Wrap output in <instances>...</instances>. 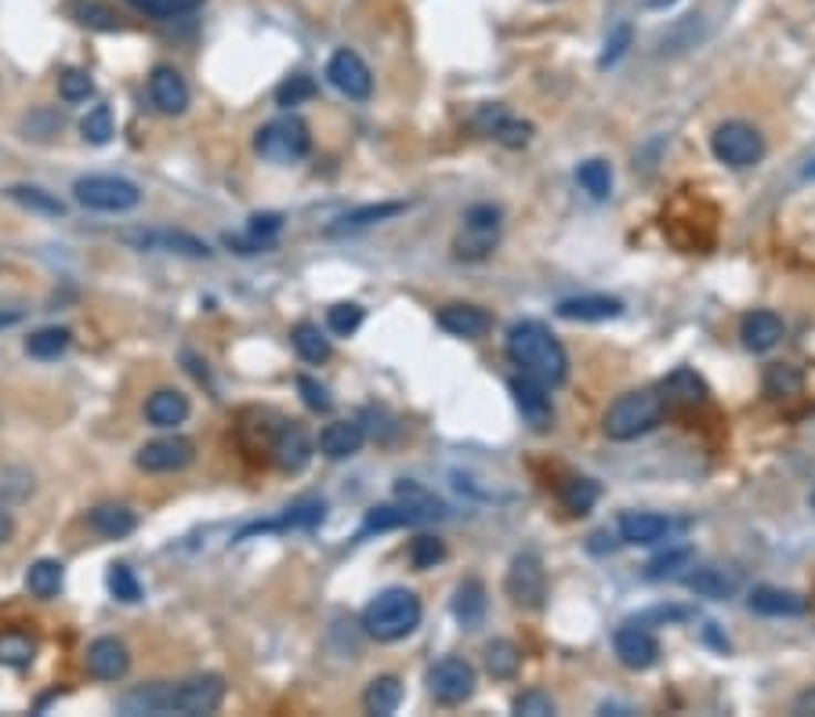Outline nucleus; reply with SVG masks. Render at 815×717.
Returning a JSON list of instances; mask_svg holds the SVG:
<instances>
[{
    "mask_svg": "<svg viewBox=\"0 0 815 717\" xmlns=\"http://www.w3.org/2000/svg\"><path fill=\"white\" fill-rule=\"evenodd\" d=\"M508 359L515 362L519 373L533 377L544 388H558L570 377V356L555 334L544 323L522 319L508 330Z\"/></svg>",
    "mask_w": 815,
    "mask_h": 717,
    "instance_id": "obj_1",
    "label": "nucleus"
},
{
    "mask_svg": "<svg viewBox=\"0 0 815 717\" xmlns=\"http://www.w3.org/2000/svg\"><path fill=\"white\" fill-rule=\"evenodd\" d=\"M425 620V605L414 591L406 587H388L380 591L370 605L363 609V631L374 637V642H403L406 634H414Z\"/></svg>",
    "mask_w": 815,
    "mask_h": 717,
    "instance_id": "obj_2",
    "label": "nucleus"
},
{
    "mask_svg": "<svg viewBox=\"0 0 815 717\" xmlns=\"http://www.w3.org/2000/svg\"><path fill=\"white\" fill-rule=\"evenodd\" d=\"M664 396L652 388H641V391H627L613 402L602 417V432H606L613 442H630V439H641L649 435L652 428H660L664 421Z\"/></svg>",
    "mask_w": 815,
    "mask_h": 717,
    "instance_id": "obj_3",
    "label": "nucleus"
},
{
    "mask_svg": "<svg viewBox=\"0 0 815 717\" xmlns=\"http://www.w3.org/2000/svg\"><path fill=\"white\" fill-rule=\"evenodd\" d=\"M254 149H258L261 160H269V164H294V160H305L309 149H312L309 124L301 120L297 113L275 116V120H269V124L254 135Z\"/></svg>",
    "mask_w": 815,
    "mask_h": 717,
    "instance_id": "obj_4",
    "label": "nucleus"
},
{
    "mask_svg": "<svg viewBox=\"0 0 815 717\" xmlns=\"http://www.w3.org/2000/svg\"><path fill=\"white\" fill-rule=\"evenodd\" d=\"M76 203H84L87 211H105V214H124L135 211L142 203V189L135 181L116 178V175H87L73 186Z\"/></svg>",
    "mask_w": 815,
    "mask_h": 717,
    "instance_id": "obj_5",
    "label": "nucleus"
},
{
    "mask_svg": "<svg viewBox=\"0 0 815 717\" xmlns=\"http://www.w3.org/2000/svg\"><path fill=\"white\" fill-rule=\"evenodd\" d=\"M501 207L493 203H476L471 211L464 214V229H460V236L453 240V254L460 261H485L497 243H501Z\"/></svg>",
    "mask_w": 815,
    "mask_h": 717,
    "instance_id": "obj_6",
    "label": "nucleus"
},
{
    "mask_svg": "<svg viewBox=\"0 0 815 717\" xmlns=\"http://www.w3.org/2000/svg\"><path fill=\"white\" fill-rule=\"evenodd\" d=\"M711 149L721 164L732 167V171H746V167L765 160V138H761L757 127L743 124V120L721 124L711 135Z\"/></svg>",
    "mask_w": 815,
    "mask_h": 717,
    "instance_id": "obj_7",
    "label": "nucleus"
},
{
    "mask_svg": "<svg viewBox=\"0 0 815 717\" xmlns=\"http://www.w3.org/2000/svg\"><path fill=\"white\" fill-rule=\"evenodd\" d=\"M226 677L221 674H196L189 682L170 685V699H167V714H181V717H200V714H215L221 703H226Z\"/></svg>",
    "mask_w": 815,
    "mask_h": 717,
    "instance_id": "obj_8",
    "label": "nucleus"
},
{
    "mask_svg": "<svg viewBox=\"0 0 815 717\" xmlns=\"http://www.w3.org/2000/svg\"><path fill=\"white\" fill-rule=\"evenodd\" d=\"M425 685H428V696L442 703V707H460V703H468L471 696H476L479 677H476V667H471L468 660L442 656L436 667L428 671Z\"/></svg>",
    "mask_w": 815,
    "mask_h": 717,
    "instance_id": "obj_9",
    "label": "nucleus"
},
{
    "mask_svg": "<svg viewBox=\"0 0 815 717\" xmlns=\"http://www.w3.org/2000/svg\"><path fill=\"white\" fill-rule=\"evenodd\" d=\"M504 591L519 609H530V612L544 609V602H547V572H544L541 555L522 551V555L511 558L508 577H504Z\"/></svg>",
    "mask_w": 815,
    "mask_h": 717,
    "instance_id": "obj_10",
    "label": "nucleus"
},
{
    "mask_svg": "<svg viewBox=\"0 0 815 717\" xmlns=\"http://www.w3.org/2000/svg\"><path fill=\"white\" fill-rule=\"evenodd\" d=\"M326 81H331L341 95L352 98V102H366L374 95V73L370 65H366L356 51L341 48L331 55V62H326Z\"/></svg>",
    "mask_w": 815,
    "mask_h": 717,
    "instance_id": "obj_11",
    "label": "nucleus"
},
{
    "mask_svg": "<svg viewBox=\"0 0 815 717\" xmlns=\"http://www.w3.org/2000/svg\"><path fill=\"white\" fill-rule=\"evenodd\" d=\"M471 127L485 138L501 141L504 149H525L533 141V124L511 116L504 106H497V102L493 106H479V113L471 116Z\"/></svg>",
    "mask_w": 815,
    "mask_h": 717,
    "instance_id": "obj_12",
    "label": "nucleus"
},
{
    "mask_svg": "<svg viewBox=\"0 0 815 717\" xmlns=\"http://www.w3.org/2000/svg\"><path fill=\"white\" fill-rule=\"evenodd\" d=\"M196 461V446L189 439L181 435H164V439H153L146 446L138 450L135 464L142 472L149 475H170V472H181V467H189Z\"/></svg>",
    "mask_w": 815,
    "mask_h": 717,
    "instance_id": "obj_13",
    "label": "nucleus"
},
{
    "mask_svg": "<svg viewBox=\"0 0 815 717\" xmlns=\"http://www.w3.org/2000/svg\"><path fill=\"white\" fill-rule=\"evenodd\" d=\"M613 649H616V660H620L627 671H649L660 663V642H656V634L646 623H624V628L613 634Z\"/></svg>",
    "mask_w": 815,
    "mask_h": 717,
    "instance_id": "obj_14",
    "label": "nucleus"
},
{
    "mask_svg": "<svg viewBox=\"0 0 815 717\" xmlns=\"http://www.w3.org/2000/svg\"><path fill=\"white\" fill-rule=\"evenodd\" d=\"M511 399H515V407L522 413V421L530 424V432L544 435L555 428V407H551V396L541 381H533V377L519 373L515 381H511Z\"/></svg>",
    "mask_w": 815,
    "mask_h": 717,
    "instance_id": "obj_15",
    "label": "nucleus"
},
{
    "mask_svg": "<svg viewBox=\"0 0 815 717\" xmlns=\"http://www.w3.org/2000/svg\"><path fill=\"white\" fill-rule=\"evenodd\" d=\"M269 456L275 461V467H280V472H286V475L305 472L309 461H312V439H309V432L301 424H294V421H283L280 432H275V439H272Z\"/></svg>",
    "mask_w": 815,
    "mask_h": 717,
    "instance_id": "obj_16",
    "label": "nucleus"
},
{
    "mask_svg": "<svg viewBox=\"0 0 815 717\" xmlns=\"http://www.w3.org/2000/svg\"><path fill=\"white\" fill-rule=\"evenodd\" d=\"M87 674L95 682H121V677L130 671V649L121 642V637H95L87 645Z\"/></svg>",
    "mask_w": 815,
    "mask_h": 717,
    "instance_id": "obj_17",
    "label": "nucleus"
},
{
    "mask_svg": "<svg viewBox=\"0 0 815 717\" xmlns=\"http://www.w3.org/2000/svg\"><path fill=\"white\" fill-rule=\"evenodd\" d=\"M149 98L164 116H181L189 109V84L175 65H156L149 73Z\"/></svg>",
    "mask_w": 815,
    "mask_h": 717,
    "instance_id": "obj_18",
    "label": "nucleus"
},
{
    "mask_svg": "<svg viewBox=\"0 0 815 717\" xmlns=\"http://www.w3.org/2000/svg\"><path fill=\"white\" fill-rule=\"evenodd\" d=\"M670 529H675V521L656 515V512H624L620 521H616V537H620V544H630V547L660 544L670 537Z\"/></svg>",
    "mask_w": 815,
    "mask_h": 717,
    "instance_id": "obj_19",
    "label": "nucleus"
},
{
    "mask_svg": "<svg viewBox=\"0 0 815 717\" xmlns=\"http://www.w3.org/2000/svg\"><path fill=\"white\" fill-rule=\"evenodd\" d=\"M124 243L138 246V251H170V254H186V257H210L215 251L189 236V232H170V229H156V232H127Z\"/></svg>",
    "mask_w": 815,
    "mask_h": 717,
    "instance_id": "obj_20",
    "label": "nucleus"
},
{
    "mask_svg": "<svg viewBox=\"0 0 815 717\" xmlns=\"http://www.w3.org/2000/svg\"><path fill=\"white\" fill-rule=\"evenodd\" d=\"M439 330H446L450 337H464V341H476V337H485L493 330V316L479 305H446L436 312Z\"/></svg>",
    "mask_w": 815,
    "mask_h": 717,
    "instance_id": "obj_21",
    "label": "nucleus"
},
{
    "mask_svg": "<svg viewBox=\"0 0 815 717\" xmlns=\"http://www.w3.org/2000/svg\"><path fill=\"white\" fill-rule=\"evenodd\" d=\"M555 312L570 323H606V319L624 316V302L609 294H584V297H565Z\"/></svg>",
    "mask_w": 815,
    "mask_h": 717,
    "instance_id": "obj_22",
    "label": "nucleus"
},
{
    "mask_svg": "<svg viewBox=\"0 0 815 717\" xmlns=\"http://www.w3.org/2000/svg\"><path fill=\"white\" fill-rule=\"evenodd\" d=\"M660 396H664L667 410H696V407H703V402H707V384L696 377V370L678 367L670 377H664Z\"/></svg>",
    "mask_w": 815,
    "mask_h": 717,
    "instance_id": "obj_23",
    "label": "nucleus"
},
{
    "mask_svg": "<svg viewBox=\"0 0 815 717\" xmlns=\"http://www.w3.org/2000/svg\"><path fill=\"white\" fill-rule=\"evenodd\" d=\"M783 319L775 316L769 308H757V312H746L743 323H740V337H743V348L746 351H772L775 345L783 341Z\"/></svg>",
    "mask_w": 815,
    "mask_h": 717,
    "instance_id": "obj_24",
    "label": "nucleus"
},
{
    "mask_svg": "<svg viewBox=\"0 0 815 717\" xmlns=\"http://www.w3.org/2000/svg\"><path fill=\"white\" fill-rule=\"evenodd\" d=\"M366 442V428L359 421H331L320 432V453L326 461H345V456H356Z\"/></svg>",
    "mask_w": 815,
    "mask_h": 717,
    "instance_id": "obj_25",
    "label": "nucleus"
},
{
    "mask_svg": "<svg viewBox=\"0 0 815 717\" xmlns=\"http://www.w3.org/2000/svg\"><path fill=\"white\" fill-rule=\"evenodd\" d=\"M746 605L757 616H805L808 598H801L797 591H783V587H754Z\"/></svg>",
    "mask_w": 815,
    "mask_h": 717,
    "instance_id": "obj_26",
    "label": "nucleus"
},
{
    "mask_svg": "<svg viewBox=\"0 0 815 717\" xmlns=\"http://www.w3.org/2000/svg\"><path fill=\"white\" fill-rule=\"evenodd\" d=\"M326 518V504L323 500H301L294 507L275 518V521H258V526H247L240 533V540H247L251 533H283V529H315Z\"/></svg>",
    "mask_w": 815,
    "mask_h": 717,
    "instance_id": "obj_27",
    "label": "nucleus"
},
{
    "mask_svg": "<svg viewBox=\"0 0 815 717\" xmlns=\"http://www.w3.org/2000/svg\"><path fill=\"white\" fill-rule=\"evenodd\" d=\"M681 583H686L689 591H696L700 598H711V602H725V598H732L735 591H740V577H735V572L718 569V566H703V569L692 566V572H686Z\"/></svg>",
    "mask_w": 815,
    "mask_h": 717,
    "instance_id": "obj_28",
    "label": "nucleus"
},
{
    "mask_svg": "<svg viewBox=\"0 0 815 717\" xmlns=\"http://www.w3.org/2000/svg\"><path fill=\"white\" fill-rule=\"evenodd\" d=\"M87 526L105 540H124L138 529V518L124 504H98L87 512Z\"/></svg>",
    "mask_w": 815,
    "mask_h": 717,
    "instance_id": "obj_29",
    "label": "nucleus"
},
{
    "mask_svg": "<svg viewBox=\"0 0 815 717\" xmlns=\"http://www.w3.org/2000/svg\"><path fill=\"white\" fill-rule=\"evenodd\" d=\"M189 417V399L178 388H160L146 399V421L153 428H175Z\"/></svg>",
    "mask_w": 815,
    "mask_h": 717,
    "instance_id": "obj_30",
    "label": "nucleus"
},
{
    "mask_svg": "<svg viewBox=\"0 0 815 717\" xmlns=\"http://www.w3.org/2000/svg\"><path fill=\"white\" fill-rule=\"evenodd\" d=\"M453 616L464 631H479L482 620H485V587L482 580L468 577L464 583L457 587V598H453Z\"/></svg>",
    "mask_w": 815,
    "mask_h": 717,
    "instance_id": "obj_31",
    "label": "nucleus"
},
{
    "mask_svg": "<svg viewBox=\"0 0 815 717\" xmlns=\"http://www.w3.org/2000/svg\"><path fill=\"white\" fill-rule=\"evenodd\" d=\"M396 500L410 507V512H414L420 521H439V518L450 515V507H446V504L436 497V493H428L425 486H420V482H410V478H403L399 486H396Z\"/></svg>",
    "mask_w": 815,
    "mask_h": 717,
    "instance_id": "obj_32",
    "label": "nucleus"
},
{
    "mask_svg": "<svg viewBox=\"0 0 815 717\" xmlns=\"http://www.w3.org/2000/svg\"><path fill=\"white\" fill-rule=\"evenodd\" d=\"M167 699H170V685L167 682L130 688V693L121 699V714H127V717H142V714L167 717Z\"/></svg>",
    "mask_w": 815,
    "mask_h": 717,
    "instance_id": "obj_33",
    "label": "nucleus"
},
{
    "mask_svg": "<svg viewBox=\"0 0 815 717\" xmlns=\"http://www.w3.org/2000/svg\"><path fill=\"white\" fill-rule=\"evenodd\" d=\"M602 497V486L595 478H584V475H570L558 482V500L570 515H587L591 507L598 504Z\"/></svg>",
    "mask_w": 815,
    "mask_h": 717,
    "instance_id": "obj_34",
    "label": "nucleus"
},
{
    "mask_svg": "<svg viewBox=\"0 0 815 717\" xmlns=\"http://www.w3.org/2000/svg\"><path fill=\"white\" fill-rule=\"evenodd\" d=\"M363 707H366V714H377V717L396 714L403 707V682L396 674L374 677L370 688H366V696H363Z\"/></svg>",
    "mask_w": 815,
    "mask_h": 717,
    "instance_id": "obj_35",
    "label": "nucleus"
},
{
    "mask_svg": "<svg viewBox=\"0 0 815 717\" xmlns=\"http://www.w3.org/2000/svg\"><path fill=\"white\" fill-rule=\"evenodd\" d=\"M291 345L301 359L312 362V367H320V362L331 359V337L320 330V323H309V319L297 323L291 330Z\"/></svg>",
    "mask_w": 815,
    "mask_h": 717,
    "instance_id": "obj_36",
    "label": "nucleus"
},
{
    "mask_svg": "<svg viewBox=\"0 0 815 717\" xmlns=\"http://www.w3.org/2000/svg\"><path fill=\"white\" fill-rule=\"evenodd\" d=\"M62 583H65V569L55 558H41V562H33L25 569V591L33 598H44V602L62 591Z\"/></svg>",
    "mask_w": 815,
    "mask_h": 717,
    "instance_id": "obj_37",
    "label": "nucleus"
},
{
    "mask_svg": "<svg viewBox=\"0 0 815 717\" xmlns=\"http://www.w3.org/2000/svg\"><path fill=\"white\" fill-rule=\"evenodd\" d=\"M403 526H420V518L406 504H380L366 512L359 537H370V533H385V529H403Z\"/></svg>",
    "mask_w": 815,
    "mask_h": 717,
    "instance_id": "obj_38",
    "label": "nucleus"
},
{
    "mask_svg": "<svg viewBox=\"0 0 815 717\" xmlns=\"http://www.w3.org/2000/svg\"><path fill=\"white\" fill-rule=\"evenodd\" d=\"M522 667V652L515 642L508 637H497V642L485 645V674L497 677V682H511Z\"/></svg>",
    "mask_w": 815,
    "mask_h": 717,
    "instance_id": "obj_39",
    "label": "nucleus"
},
{
    "mask_svg": "<svg viewBox=\"0 0 815 717\" xmlns=\"http://www.w3.org/2000/svg\"><path fill=\"white\" fill-rule=\"evenodd\" d=\"M33 656H36L33 634H25V631H0V667L22 671V667H30Z\"/></svg>",
    "mask_w": 815,
    "mask_h": 717,
    "instance_id": "obj_40",
    "label": "nucleus"
},
{
    "mask_svg": "<svg viewBox=\"0 0 815 717\" xmlns=\"http://www.w3.org/2000/svg\"><path fill=\"white\" fill-rule=\"evenodd\" d=\"M8 200H15L19 207H25V211H33V214H48V218H62L65 214V203L59 200V196H51L48 189H41V186H11Z\"/></svg>",
    "mask_w": 815,
    "mask_h": 717,
    "instance_id": "obj_41",
    "label": "nucleus"
},
{
    "mask_svg": "<svg viewBox=\"0 0 815 717\" xmlns=\"http://www.w3.org/2000/svg\"><path fill=\"white\" fill-rule=\"evenodd\" d=\"M761 388H765L769 399H786L805 388V377H801V370L791 367V362H772L765 377H761Z\"/></svg>",
    "mask_w": 815,
    "mask_h": 717,
    "instance_id": "obj_42",
    "label": "nucleus"
},
{
    "mask_svg": "<svg viewBox=\"0 0 815 717\" xmlns=\"http://www.w3.org/2000/svg\"><path fill=\"white\" fill-rule=\"evenodd\" d=\"M73 334L65 330V326H44V330H36L25 337V351H30L33 359H59L65 348H70Z\"/></svg>",
    "mask_w": 815,
    "mask_h": 717,
    "instance_id": "obj_43",
    "label": "nucleus"
},
{
    "mask_svg": "<svg viewBox=\"0 0 815 717\" xmlns=\"http://www.w3.org/2000/svg\"><path fill=\"white\" fill-rule=\"evenodd\" d=\"M576 181L591 200H609L613 192V167L606 160H584L576 167Z\"/></svg>",
    "mask_w": 815,
    "mask_h": 717,
    "instance_id": "obj_44",
    "label": "nucleus"
},
{
    "mask_svg": "<svg viewBox=\"0 0 815 717\" xmlns=\"http://www.w3.org/2000/svg\"><path fill=\"white\" fill-rule=\"evenodd\" d=\"M70 15L81 22V25H91V30H121V22H116V11L98 4V0H70Z\"/></svg>",
    "mask_w": 815,
    "mask_h": 717,
    "instance_id": "obj_45",
    "label": "nucleus"
},
{
    "mask_svg": "<svg viewBox=\"0 0 815 717\" xmlns=\"http://www.w3.org/2000/svg\"><path fill=\"white\" fill-rule=\"evenodd\" d=\"M406 211V203H374V207H359V211H352L337 221L331 232H352V229H366L374 225V221H385V218H396Z\"/></svg>",
    "mask_w": 815,
    "mask_h": 717,
    "instance_id": "obj_46",
    "label": "nucleus"
},
{
    "mask_svg": "<svg viewBox=\"0 0 815 717\" xmlns=\"http://www.w3.org/2000/svg\"><path fill=\"white\" fill-rule=\"evenodd\" d=\"M130 8L142 11V15L149 19H181V15H192L196 8L203 4V0H127Z\"/></svg>",
    "mask_w": 815,
    "mask_h": 717,
    "instance_id": "obj_47",
    "label": "nucleus"
},
{
    "mask_svg": "<svg viewBox=\"0 0 815 717\" xmlns=\"http://www.w3.org/2000/svg\"><path fill=\"white\" fill-rule=\"evenodd\" d=\"M681 569H692V547H670V551H664V555H656L652 562H649V569H646V577L649 580H667V577H678Z\"/></svg>",
    "mask_w": 815,
    "mask_h": 717,
    "instance_id": "obj_48",
    "label": "nucleus"
},
{
    "mask_svg": "<svg viewBox=\"0 0 815 717\" xmlns=\"http://www.w3.org/2000/svg\"><path fill=\"white\" fill-rule=\"evenodd\" d=\"M105 583H109L116 602H124V605L142 602V583H138L135 569H130V566H124V562L109 566V577H105Z\"/></svg>",
    "mask_w": 815,
    "mask_h": 717,
    "instance_id": "obj_49",
    "label": "nucleus"
},
{
    "mask_svg": "<svg viewBox=\"0 0 815 717\" xmlns=\"http://www.w3.org/2000/svg\"><path fill=\"white\" fill-rule=\"evenodd\" d=\"M363 319H366V312H363V305H356V302H341V305H334L331 312H326V330L331 334H337V337H352L363 326Z\"/></svg>",
    "mask_w": 815,
    "mask_h": 717,
    "instance_id": "obj_50",
    "label": "nucleus"
},
{
    "mask_svg": "<svg viewBox=\"0 0 815 717\" xmlns=\"http://www.w3.org/2000/svg\"><path fill=\"white\" fill-rule=\"evenodd\" d=\"M446 558V544L439 540V537H431V533H420V537H414V544H410V562H414V569H436L439 562Z\"/></svg>",
    "mask_w": 815,
    "mask_h": 717,
    "instance_id": "obj_51",
    "label": "nucleus"
},
{
    "mask_svg": "<svg viewBox=\"0 0 815 717\" xmlns=\"http://www.w3.org/2000/svg\"><path fill=\"white\" fill-rule=\"evenodd\" d=\"M81 130H84V141H91V146H105L116 127H113V109L109 106H95L91 109L84 120H81Z\"/></svg>",
    "mask_w": 815,
    "mask_h": 717,
    "instance_id": "obj_52",
    "label": "nucleus"
},
{
    "mask_svg": "<svg viewBox=\"0 0 815 717\" xmlns=\"http://www.w3.org/2000/svg\"><path fill=\"white\" fill-rule=\"evenodd\" d=\"M59 95H62V102L76 106V102H87L91 95H95V81H91L87 70H65L59 76Z\"/></svg>",
    "mask_w": 815,
    "mask_h": 717,
    "instance_id": "obj_53",
    "label": "nucleus"
},
{
    "mask_svg": "<svg viewBox=\"0 0 815 717\" xmlns=\"http://www.w3.org/2000/svg\"><path fill=\"white\" fill-rule=\"evenodd\" d=\"M309 98H315V81L305 73H297V76H291V81H283L280 87H275V102L286 109L301 106V102H309Z\"/></svg>",
    "mask_w": 815,
    "mask_h": 717,
    "instance_id": "obj_54",
    "label": "nucleus"
},
{
    "mask_svg": "<svg viewBox=\"0 0 815 717\" xmlns=\"http://www.w3.org/2000/svg\"><path fill=\"white\" fill-rule=\"evenodd\" d=\"M511 710H515L519 717H551L555 714V699L541 693V688H525V693L515 696V703H511Z\"/></svg>",
    "mask_w": 815,
    "mask_h": 717,
    "instance_id": "obj_55",
    "label": "nucleus"
},
{
    "mask_svg": "<svg viewBox=\"0 0 815 717\" xmlns=\"http://www.w3.org/2000/svg\"><path fill=\"white\" fill-rule=\"evenodd\" d=\"M297 391H301V399H305V407L315 410V413H326L334 407L331 391H326L320 381H312V377H297Z\"/></svg>",
    "mask_w": 815,
    "mask_h": 717,
    "instance_id": "obj_56",
    "label": "nucleus"
},
{
    "mask_svg": "<svg viewBox=\"0 0 815 717\" xmlns=\"http://www.w3.org/2000/svg\"><path fill=\"white\" fill-rule=\"evenodd\" d=\"M627 48H630V25H616V33L606 41V51H602L598 65L602 70H609V65H616L627 55Z\"/></svg>",
    "mask_w": 815,
    "mask_h": 717,
    "instance_id": "obj_57",
    "label": "nucleus"
},
{
    "mask_svg": "<svg viewBox=\"0 0 815 717\" xmlns=\"http://www.w3.org/2000/svg\"><path fill=\"white\" fill-rule=\"evenodd\" d=\"M794 714H812L815 717V688H805V693L794 699Z\"/></svg>",
    "mask_w": 815,
    "mask_h": 717,
    "instance_id": "obj_58",
    "label": "nucleus"
},
{
    "mask_svg": "<svg viewBox=\"0 0 815 717\" xmlns=\"http://www.w3.org/2000/svg\"><path fill=\"white\" fill-rule=\"evenodd\" d=\"M11 533H15V518H11V512L4 504H0V544L11 540Z\"/></svg>",
    "mask_w": 815,
    "mask_h": 717,
    "instance_id": "obj_59",
    "label": "nucleus"
},
{
    "mask_svg": "<svg viewBox=\"0 0 815 717\" xmlns=\"http://www.w3.org/2000/svg\"><path fill=\"white\" fill-rule=\"evenodd\" d=\"M22 316L19 312H0V326H11V323H19Z\"/></svg>",
    "mask_w": 815,
    "mask_h": 717,
    "instance_id": "obj_60",
    "label": "nucleus"
},
{
    "mask_svg": "<svg viewBox=\"0 0 815 717\" xmlns=\"http://www.w3.org/2000/svg\"><path fill=\"white\" fill-rule=\"evenodd\" d=\"M670 4H678V0H649V8H652V11H664V8H670Z\"/></svg>",
    "mask_w": 815,
    "mask_h": 717,
    "instance_id": "obj_61",
    "label": "nucleus"
},
{
    "mask_svg": "<svg viewBox=\"0 0 815 717\" xmlns=\"http://www.w3.org/2000/svg\"><path fill=\"white\" fill-rule=\"evenodd\" d=\"M808 178H815V164H808V171H805Z\"/></svg>",
    "mask_w": 815,
    "mask_h": 717,
    "instance_id": "obj_62",
    "label": "nucleus"
},
{
    "mask_svg": "<svg viewBox=\"0 0 815 717\" xmlns=\"http://www.w3.org/2000/svg\"><path fill=\"white\" fill-rule=\"evenodd\" d=\"M812 507H815V489H812Z\"/></svg>",
    "mask_w": 815,
    "mask_h": 717,
    "instance_id": "obj_63",
    "label": "nucleus"
}]
</instances>
